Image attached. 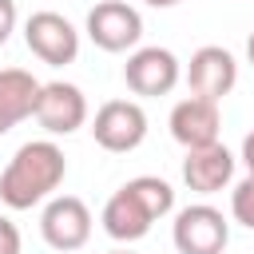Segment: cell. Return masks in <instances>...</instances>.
<instances>
[{
    "instance_id": "cell-1",
    "label": "cell",
    "mask_w": 254,
    "mask_h": 254,
    "mask_svg": "<svg viewBox=\"0 0 254 254\" xmlns=\"http://www.w3.org/2000/svg\"><path fill=\"white\" fill-rule=\"evenodd\" d=\"M64 175H67L64 151L52 139H32L0 171V202L8 210H32L36 202L52 198V190L64 183Z\"/></svg>"
},
{
    "instance_id": "cell-5",
    "label": "cell",
    "mask_w": 254,
    "mask_h": 254,
    "mask_svg": "<svg viewBox=\"0 0 254 254\" xmlns=\"http://www.w3.org/2000/svg\"><path fill=\"white\" fill-rule=\"evenodd\" d=\"M87 40L103 52H127L143 36V16L127 0H99L87 12Z\"/></svg>"
},
{
    "instance_id": "cell-19",
    "label": "cell",
    "mask_w": 254,
    "mask_h": 254,
    "mask_svg": "<svg viewBox=\"0 0 254 254\" xmlns=\"http://www.w3.org/2000/svg\"><path fill=\"white\" fill-rule=\"evenodd\" d=\"M143 4H151V8H175V4H183V0H143Z\"/></svg>"
},
{
    "instance_id": "cell-15",
    "label": "cell",
    "mask_w": 254,
    "mask_h": 254,
    "mask_svg": "<svg viewBox=\"0 0 254 254\" xmlns=\"http://www.w3.org/2000/svg\"><path fill=\"white\" fill-rule=\"evenodd\" d=\"M230 214H234V222L254 230V171L230 190Z\"/></svg>"
},
{
    "instance_id": "cell-14",
    "label": "cell",
    "mask_w": 254,
    "mask_h": 254,
    "mask_svg": "<svg viewBox=\"0 0 254 254\" xmlns=\"http://www.w3.org/2000/svg\"><path fill=\"white\" fill-rule=\"evenodd\" d=\"M135 198H139V206L159 222V218H167L171 210H175V190H171V183H163V179H155V175H139V179H131V183H123Z\"/></svg>"
},
{
    "instance_id": "cell-16",
    "label": "cell",
    "mask_w": 254,
    "mask_h": 254,
    "mask_svg": "<svg viewBox=\"0 0 254 254\" xmlns=\"http://www.w3.org/2000/svg\"><path fill=\"white\" fill-rule=\"evenodd\" d=\"M0 254H20V230L4 214H0Z\"/></svg>"
},
{
    "instance_id": "cell-11",
    "label": "cell",
    "mask_w": 254,
    "mask_h": 254,
    "mask_svg": "<svg viewBox=\"0 0 254 254\" xmlns=\"http://www.w3.org/2000/svg\"><path fill=\"white\" fill-rule=\"evenodd\" d=\"M230 179H234V155H230L222 143L187 151V159H183V183H187L194 194H214V190H222Z\"/></svg>"
},
{
    "instance_id": "cell-18",
    "label": "cell",
    "mask_w": 254,
    "mask_h": 254,
    "mask_svg": "<svg viewBox=\"0 0 254 254\" xmlns=\"http://www.w3.org/2000/svg\"><path fill=\"white\" fill-rule=\"evenodd\" d=\"M242 163H246V171H254V131L242 139Z\"/></svg>"
},
{
    "instance_id": "cell-10",
    "label": "cell",
    "mask_w": 254,
    "mask_h": 254,
    "mask_svg": "<svg viewBox=\"0 0 254 254\" xmlns=\"http://www.w3.org/2000/svg\"><path fill=\"white\" fill-rule=\"evenodd\" d=\"M171 139L187 151L194 147H210L218 143V131H222V115H218V103L210 99H198V95H187L171 107Z\"/></svg>"
},
{
    "instance_id": "cell-4",
    "label": "cell",
    "mask_w": 254,
    "mask_h": 254,
    "mask_svg": "<svg viewBox=\"0 0 254 254\" xmlns=\"http://www.w3.org/2000/svg\"><path fill=\"white\" fill-rule=\"evenodd\" d=\"M24 44H28L32 56H40V60L52 64V67H64V64H71V60L79 56V32L71 28L67 16L48 12V8L28 16V24H24Z\"/></svg>"
},
{
    "instance_id": "cell-3",
    "label": "cell",
    "mask_w": 254,
    "mask_h": 254,
    "mask_svg": "<svg viewBox=\"0 0 254 254\" xmlns=\"http://www.w3.org/2000/svg\"><path fill=\"white\" fill-rule=\"evenodd\" d=\"M91 135L103 151L127 155L147 139V111L135 99H107L91 119Z\"/></svg>"
},
{
    "instance_id": "cell-13",
    "label": "cell",
    "mask_w": 254,
    "mask_h": 254,
    "mask_svg": "<svg viewBox=\"0 0 254 254\" xmlns=\"http://www.w3.org/2000/svg\"><path fill=\"white\" fill-rule=\"evenodd\" d=\"M40 79L24 67H4L0 71V115L16 127L28 115H36V99H40Z\"/></svg>"
},
{
    "instance_id": "cell-22",
    "label": "cell",
    "mask_w": 254,
    "mask_h": 254,
    "mask_svg": "<svg viewBox=\"0 0 254 254\" xmlns=\"http://www.w3.org/2000/svg\"><path fill=\"white\" fill-rule=\"evenodd\" d=\"M111 254H135V250H111Z\"/></svg>"
},
{
    "instance_id": "cell-2",
    "label": "cell",
    "mask_w": 254,
    "mask_h": 254,
    "mask_svg": "<svg viewBox=\"0 0 254 254\" xmlns=\"http://www.w3.org/2000/svg\"><path fill=\"white\" fill-rule=\"evenodd\" d=\"M171 238H175L179 254H222L230 242V222L222 218V210L194 202V206H183L175 214Z\"/></svg>"
},
{
    "instance_id": "cell-21",
    "label": "cell",
    "mask_w": 254,
    "mask_h": 254,
    "mask_svg": "<svg viewBox=\"0 0 254 254\" xmlns=\"http://www.w3.org/2000/svg\"><path fill=\"white\" fill-rule=\"evenodd\" d=\"M8 131H12V123H8L4 115H0V135H8Z\"/></svg>"
},
{
    "instance_id": "cell-9",
    "label": "cell",
    "mask_w": 254,
    "mask_h": 254,
    "mask_svg": "<svg viewBox=\"0 0 254 254\" xmlns=\"http://www.w3.org/2000/svg\"><path fill=\"white\" fill-rule=\"evenodd\" d=\"M234 83H238V64H234V56L226 48L206 44V48H198L190 56V64H187V87H190V95L218 103L222 95L234 91Z\"/></svg>"
},
{
    "instance_id": "cell-6",
    "label": "cell",
    "mask_w": 254,
    "mask_h": 254,
    "mask_svg": "<svg viewBox=\"0 0 254 254\" xmlns=\"http://www.w3.org/2000/svg\"><path fill=\"white\" fill-rule=\"evenodd\" d=\"M179 79H183V64L167 48H135L123 64V83L143 99L175 91Z\"/></svg>"
},
{
    "instance_id": "cell-12",
    "label": "cell",
    "mask_w": 254,
    "mask_h": 254,
    "mask_svg": "<svg viewBox=\"0 0 254 254\" xmlns=\"http://www.w3.org/2000/svg\"><path fill=\"white\" fill-rule=\"evenodd\" d=\"M99 222H103V230H107L115 242H139V238L151 230V222H155V218L139 206V198H135L127 187H119V190L103 202Z\"/></svg>"
},
{
    "instance_id": "cell-17",
    "label": "cell",
    "mask_w": 254,
    "mask_h": 254,
    "mask_svg": "<svg viewBox=\"0 0 254 254\" xmlns=\"http://www.w3.org/2000/svg\"><path fill=\"white\" fill-rule=\"evenodd\" d=\"M16 32V0H0V48Z\"/></svg>"
},
{
    "instance_id": "cell-8",
    "label": "cell",
    "mask_w": 254,
    "mask_h": 254,
    "mask_svg": "<svg viewBox=\"0 0 254 254\" xmlns=\"http://www.w3.org/2000/svg\"><path fill=\"white\" fill-rule=\"evenodd\" d=\"M48 135H71L87 123V99L75 83H64V79H52L40 87V99H36V115H32Z\"/></svg>"
},
{
    "instance_id": "cell-7",
    "label": "cell",
    "mask_w": 254,
    "mask_h": 254,
    "mask_svg": "<svg viewBox=\"0 0 254 254\" xmlns=\"http://www.w3.org/2000/svg\"><path fill=\"white\" fill-rule=\"evenodd\" d=\"M40 234H44V242L52 250H64V254L79 250L91 238V210H87V202L75 198V194L52 198L44 206V214H40Z\"/></svg>"
},
{
    "instance_id": "cell-20",
    "label": "cell",
    "mask_w": 254,
    "mask_h": 254,
    "mask_svg": "<svg viewBox=\"0 0 254 254\" xmlns=\"http://www.w3.org/2000/svg\"><path fill=\"white\" fill-rule=\"evenodd\" d=\"M246 60L254 64V32H250V40H246Z\"/></svg>"
}]
</instances>
